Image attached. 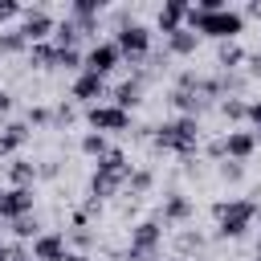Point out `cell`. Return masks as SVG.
Instances as JSON below:
<instances>
[{"label": "cell", "mask_w": 261, "mask_h": 261, "mask_svg": "<svg viewBox=\"0 0 261 261\" xmlns=\"http://www.w3.org/2000/svg\"><path fill=\"white\" fill-rule=\"evenodd\" d=\"M184 29H192L196 37H212V41H237L245 33V12L237 8H220V12H196L188 4V16H184Z\"/></svg>", "instance_id": "cell-1"}, {"label": "cell", "mask_w": 261, "mask_h": 261, "mask_svg": "<svg viewBox=\"0 0 261 261\" xmlns=\"http://www.w3.org/2000/svg\"><path fill=\"white\" fill-rule=\"evenodd\" d=\"M151 143H155L159 151H175L179 159H192L196 147H200V122H196V118H184V114H179V118H167V122L155 126Z\"/></svg>", "instance_id": "cell-2"}, {"label": "cell", "mask_w": 261, "mask_h": 261, "mask_svg": "<svg viewBox=\"0 0 261 261\" xmlns=\"http://www.w3.org/2000/svg\"><path fill=\"white\" fill-rule=\"evenodd\" d=\"M212 216H216V237L237 241V237H245L253 228L257 200H220V204H212Z\"/></svg>", "instance_id": "cell-3"}, {"label": "cell", "mask_w": 261, "mask_h": 261, "mask_svg": "<svg viewBox=\"0 0 261 261\" xmlns=\"http://www.w3.org/2000/svg\"><path fill=\"white\" fill-rule=\"evenodd\" d=\"M163 245V224L159 220H139L130 228V245H126V261H155Z\"/></svg>", "instance_id": "cell-4"}, {"label": "cell", "mask_w": 261, "mask_h": 261, "mask_svg": "<svg viewBox=\"0 0 261 261\" xmlns=\"http://www.w3.org/2000/svg\"><path fill=\"white\" fill-rule=\"evenodd\" d=\"M110 41L118 45L122 61H147V53H151V29H147V24H139V20L122 24Z\"/></svg>", "instance_id": "cell-5"}, {"label": "cell", "mask_w": 261, "mask_h": 261, "mask_svg": "<svg viewBox=\"0 0 261 261\" xmlns=\"http://www.w3.org/2000/svg\"><path fill=\"white\" fill-rule=\"evenodd\" d=\"M86 122H90V130H98V135L130 130V110H118L114 102H98V106H86Z\"/></svg>", "instance_id": "cell-6"}, {"label": "cell", "mask_w": 261, "mask_h": 261, "mask_svg": "<svg viewBox=\"0 0 261 261\" xmlns=\"http://www.w3.org/2000/svg\"><path fill=\"white\" fill-rule=\"evenodd\" d=\"M122 65V53H118V45L114 41H94L86 53H82V69L86 73H98V77H106L110 69H118Z\"/></svg>", "instance_id": "cell-7"}, {"label": "cell", "mask_w": 261, "mask_h": 261, "mask_svg": "<svg viewBox=\"0 0 261 261\" xmlns=\"http://www.w3.org/2000/svg\"><path fill=\"white\" fill-rule=\"evenodd\" d=\"M33 204H37V192L33 188H4L0 192V224H12L20 216H33Z\"/></svg>", "instance_id": "cell-8"}, {"label": "cell", "mask_w": 261, "mask_h": 261, "mask_svg": "<svg viewBox=\"0 0 261 261\" xmlns=\"http://www.w3.org/2000/svg\"><path fill=\"white\" fill-rule=\"evenodd\" d=\"M53 29H57V20H53L45 8H29V12H20V24H16V33H20L29 45L49 41V37H53Z\"/></svg>", "instance_id": "cell-9"}, {"label": "cell", "mask_w": 261, "mask_h": 261, "mask_svg": "<svg viewBox=\"0 0 261 261\" xmlns=\"http://www.w3.org/2000/svg\"><path fill=\"white\" fill-rule=\"evenodd\" d=\"M65 253H69L65 232H41V237L33 241V249H29L33 261H65Z\"/></svg>", "instance_id": "cell-10"}, {"label": "cell", "mask_w": 261, "mask_h": 261, "mask_svg": "<svg viewBox=\"0 0 261 261\" xmlns=\"http://www.w3.org/2000/svg\"><path fill=\"white\" fill-rule=\"evenodd\" d=\"M69 98H77V102H86V106H98V98H106V77H98V73H77L73 77V90H69Z\"/></svg>", "instance_id": "cell-11"}, {"label": "cell", "mask_w": 261, "mask_h": 261, "mask_svg": "<svg viewBox=\"0 0 261 261\" xmlns=\"http://www.w3.org/2000/svg\"><path fill=\"white\" fill-rule=\"evenodd\" d=\"M192 220V200L184 192H167L159 204V224H188Z\"/></svg>", "instance_id": "cell-12"}, {"label": "cell", "mask_w": 261, "mask_h": 261, "mask_svg": "<svg viewBox=\"0 0 261 261\" xmlns=\"http://www.w3.org/2000/svg\"><path fill=\"white\" fill-rule=\"evenodd\" d=\"M253 151H257V139H253V130H228V135H224V159H232V163H245Z\"/></svg>", "instance_id": "cell-13"}, {"label": "cell", "mask_w": 261, "mask_h": 261, "mask_svg": "<svg viewBox=\"0 0 261 261\" xmlns=\"http://www.w3.org/2000/svg\"><path fill=\"white\" fill-rule=\"evenodd\" d=\"M122 188H126V179H122V175H110V171H98V167H94V175H90V200H98V204H102V200L118 196Z\"/></svg>", "instance_id": "cell-14"}, {"label": "cell", "mask_w": 261, "mask_h": 261, "mask_svg": "<svg viewBox=\"0 0 261 261\" xmlns=\"http://www.w3.org/2000/svg\"><path fill=\"white\" fill-rule=\"evenodd\" d=\"M196 49H200V37L192 29H175L163 37V53H171V57H192Z\"/></svg>", "instance_id": "cell-15"}, {"label": "cell", "mask_w": 261, "mask_h": 261, "mask_svg": "<svg viewBox=\"0 0 261 261\" xmlns=\"http://www.w3.org/2000/svg\"><path fill=\"white\" fill-rule=\"evenodd\" d=\"M24 143H29V122H8V126L0 130V159L16 155Z\"/></svg>", "instance_id": "cell-16"}, {"label": "cell", "mask_w": 261, "mask_h": 261, "mask_svg": "<svg viewBox=\"0 0 261 261\" xmlns=\"http://www.w3.org/2000/svg\"><path fill=\"white\" fill-rule=\"evenodd\" d=\"M110 102H114L118 110H135V106L143 102V77H130V82H122V86H114V94H110Z\"/></svg>", "instance_id": "cell-17"}, {"label": "cell", "mask_w": 261, "mask_h": 261, "mask_svg": "<svg viewBox=\"0 0 261 261\" xmlns=\"http://www.w3.org/2000/svg\"><path fill=\"white\" fill-rule=\"evenodd\" d=\"M184 16H188V0H167V4L159 8V29H163V37L175 33V29H184Z\"/></svg>", "instance_id": "cell-18"}, {"label": "cell", "mask_w": 261, "mask_h": 261, "mask_svg": "<svg viewBox=\"0 0 261 261\" xmlns=\"http://www.w3.org/2000/svg\"><path fill=\"white\" fill-rule=\"evenodd\" d=\"M33 179H37V163H29V159H12L8 163V184L12 188H33Z\"/></svg>", "instance_id": "cell-19"}, {"label": "cell", "mask_w": 261, "mask_h": 261, "mask_svg": "<svg viewBox=\"0 0 261 261\" xmlns=\"http://www.w3.org/2000/svg\"><path fill=\"white\" fill-rule=\"evenodd\" d=\"M77 147H82V155H90L94 163H98V159H102V155L110 151V143H106V135H98V130H86Z\"/></svg>", "instance_id": "cell-20"}, {"label": "cell", "mask_w": 261, "mask_h": 261, "mask_svg": "<svg viewBox=\"0 0 261 261\" xmlns=\"http://www.w3.org/2000/svg\"><path fill=\"white\" fill-rule=\"evenodd\" d=\"M29 57L37 69H53V57H57V45L53 41H41V45H29Z\"/></svg>", "instance_id": "cell-21"}, {"label": "cell", "mask_w": 261, "mask_h": 261, "mask_svg": "<svg viewBox=\"0 0 261 261\" xmlns=\"http://www.w3.org/2000/svg\"><path fill=\"white\" fill-rule=\"evenodd\" d=\"M241 61H245V53H241V49H237L232 41H224V45H220V53H216V65H220L224 73H232V69L241 65Z\"/></svg>", "instance_id": "cell-22"}, {"label": "cell", "mask_w": 261, "mask_h": 261, "mask_svg": "<svg viewBox=\"0 0 261 261\" xmlns=\"http://www.w3.org/2000/svg\"><path fill=\"white\" fill-rule=\"evenodd\" d=\"M8 228H12V237H20V241H37V237H41L37 216H20V220H12Z\"/></svg>", "instance_id": "cell-23"}, {"label": "cell", "mask_w": 261, "mask_h": 261, "mask_svg": "<svg viewBox=\"0 0 261 261\" xmlns=\"http://www.w3.org/2000/svg\"><path fill=\"white\" fill-rule=\"evenodd\" d=\"M220 114H224L228 122H245V114H249V102H241V98H224V102H220Z\"/></svg>", "instance_id": "cell-24"}, {"label": "cell", "mask_w": 261, "mask_h": 261, "mask_svg": "<svg viewBox=\"0 0 261 261\" xmlns=\"http://www.w3.org/2000/svg\"><path fill=\"white\" fill-rule=\"evenodd\" d=\"M126 188H130V196H147V192H151V171H147V167L130 171V175H126Z\"/></svg>", "instance_id": "cell-25"}, {"label": "cell", "mask_w": 261, "mask_h": 261, "mask_svg": "<svg viewBox=\"0 0 261 261\" xmlns=\"http://www.w3.org/2000/svg\"><path fill=\"white\" fill-rule=\"evenodd\" d=\"M29 49V41L16 33V29H8V33H0V53H24Z\"/></svg>", "instance_id": "cell-26"}, {"label": "cell", "mask_w": 261, "mask_h": 261, "mask_svg": "<svg viewBox=\"0 0 261 261\" xmlns=\"http://www.w3.org/2000/svg\"><path fill=\"white\" fill-rule=\"evenodd\" d=\"M175 245H179V253L188 257V253H200V249H204V237H200V232H188V228H184V232L175 237Z\"/></svg>", "instance_id": "cell-27"}, {"label": "cell", "mask_w": 261, "mask_h": 261, "mask_svg": "<svg viewBox=\"0 0 261 261\" xmlns=\"http://www.w3.org/2000/svg\"><path fill=\"white\" fill-rule=\"evenodd\" d=\"M65 241H73V245H77V253H86V249H90V245H94V232H90V228H86V224H73V228H69V237H65Z\"/></svg>", "instance_id": "cell-28"}, {"label": "cell", "mask_w": 261, "mask_h": 261, "mask_svg": "<svg viewBox=\"0 0 261 261\" xmlns=\"http://www.w3.org/2000/svg\"><path fill=\"white\" fill-rule=\"evenodd\" d=\"M241 175H245V163H232V159L220 163V179H224V184H237Z\"/></svg>", "instance_id": "cell-29"}, {"label": "cell", "mask_w": 261, "mask_h": 261, "mask_svg": "<svg viewBox=\"0 0 261 261\" xmlns=\"http://www.w3.org/2000/svg\"><path fill=\"white\" fill-rule=\"evenodd\" d=\"M245 122L253 126V139L261 143V98H257V102H249V114H245Z\"/></svg>", "instance_id": "cell-30"}, {"label": "cell", "mask_w": 261, "mask_h": 261, "mask_svg": "<svg viewBox=\"0 0 261 261\" xmlns=\"http://www.w3.org/2000/svg\"><path fill=\"white\" fill-rule=\"evenodd\" d=\"M20 12H24V8H20L16 0H0V24H4V20H12V16H20Z\"/></svg>", "instance_id": "cell-31"}, {"label": "cell", "mask_w": 261, "mask_h": 261, "mask_svg": "<svg viewBox=\"0 0 261 261\" xmlns=\"http://www.w3.org/2000/svg\"><path fill=\"white\" fill-rule=\"evenodd\" d=\"M53 122H61V126H65V122H73V106H65V102H61V106L53 110Z\"/></svg>", "instance_id": "cell-32"}, {"label": "cell", "mask_w": 261, "mask_h": 261, "mask_svg": "<svg viewBox=\"0 0 261 261\" xmlns=\"http://www.w3.org/2000/svg\"><path fill=\"white\" fill-rule=\"evenodd\" d=\"M49 118H53V114H49L45 106H33V110H29V122H37V126H41V122H49Z\"/></svg>", "instance_id": "cell-33"}, {"label": "cell", "mask_w": 261, "mask_h": 261, "mask_svg": "<svg viewBox=\"0 0 261 261\" xmlns=\"http://www.w3.org/2000/svg\"><path fill=\"white\" fill-rule=\"evenodd\" d=\"M208 155H212V159H220V163H224V139H216V143H208Z\"/></svg>", "instance_id": "cell-34"}, {"label": "cell", "mask_w": 261, "mask_h": 261, "mask_svg": "<svg viewBox=\"0 0 261 261\" xmlns=\"http://www.w3.org/2000/svg\"><path fill=\"white\" fill-rule=\"evenodd\" d=\"M65 261H90V253H77V249H69V253H65Z\"/></svg>", "instance_id": "cell-35"}, {"label": "cell", "mask_w": 261, "mask_h": 261, "mask_svg": "<svg viewBox=\"0 0 261 261\" xmlns=\"http://www.w3.org/2000/svg\"><path fill=\"white\" fill-rule=\"evenodd\" d=\"M8 106H12V94H8V90H0V114H4Z\"/></svg>", "instance_id": "cell-36"}, {"label": "cell", "mask_w": 261, "mask_h": 261, "mask_svg": "<svg viewBox=\"0 0 261 261\" xmlns=\"http://www.w3.org/2000/svg\"><path fill=\"white\" fill-rule=\"evenodd\" d=\"M249 16H261V0H253V4H249Z\"/></svg>", "instance_id": "cell-37"}, {"label": "cell", "mask_w": 261, "mask_h": 261, "mask_svg": "<svg viewBox=\"0 0 261 261\" xmlns=\"http://www.w3.org/2000/svg\"><path fill=\"white\" fill-rule=\"evenodd\" d=\"M257 261H261V241H257Z\"/></svg>", "instance_id": "cell-38"}, {"label": "cell", "mask_w": 261, "mask_h": 261, "mask_svg": "<svg viewBox=\"0 0 261 261\" xmlns=\"http://www.w3.org/2000/svg\"><path fill=\"white\" fill-rule=\"evenodd\" d=\"M175 261H184V257H175Z\"/></svg>", "instance_id": "cell-39"}, {"label": "cell", "mask_w": 261, "mask_h": 261, "mask_svg": "<svg viewBox=\"0 0 261 261\" xmlns=\"http://www.w3.org/2000/svg\"><path fill=\"white\" fill-rule=\"evenodd\" d=\"M0 192H4V188H0Z\"/></svg>", "instance_id": "cell-40"}]
</instances>
